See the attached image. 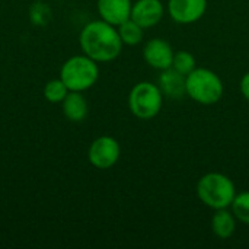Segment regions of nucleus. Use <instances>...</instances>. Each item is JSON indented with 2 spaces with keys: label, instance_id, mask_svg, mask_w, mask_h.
Listing matches in <instances>:
<instances>
[{
  "label": "nucleus",
  "instance_id": "2eb2a0df",
  "mask_svg": "<svg viewBox=\"0 0 249 249\" xmlns=\"http://www.w3.org/2000/svg\"><path fill=\"white\" fill-rule=\"evenodd\" d=\"M69 92L70 90L67 89V86L64 85V82L60 77L47 82L44 86V96L51 104H61Z\"/></svg>",
  "mask_w": 249,
  "mask_h": 249
},
{
  "label": "nucleus",
  "instance_id": "4468645a",
  "mask_svg": "<svg viewBox=\"0 0 249 249\" xmlns=\"http://www.w3.org/2000/svg\"><path fill=\"white\" fill-rule=\"evenodd\" d=\"M117 29H118L120 38H121L124 45L134 47V45H139L143 41L144 29L137 22H134L131 18L127 19L125 22H123L121 25H118Z\"/></svg>",
  "mask_w": 249,
  "mask_h": 249
},
{
  "label": "nucleus",
  "instance_id": "423d86ee",
  "mask_svg": "<svg viewBox=\"0 0 249 249\" xmlns=\"http://www.w3.org/2000/svg\"><path fill=\"white\" fill-rule=\"evenodd\" d=\"M121 156V146L117 139L111 136H101L95 139L88 149L89 163L101 171L111 169Z\"/></svg>",
  "mask_w": 249,
  "mask_h": 249
},
{
  "label": "nucleus",
  "instance_id": "9b49d317",
  "mask_svg": "<svg viewBox=\"0 0 249 249\" xmlns=\"http://www.w3.org/2000/svg\"><path fill=\"white\" fill-rule=\"evenodd\" d=\"M185 77L187 76H184L179 71L169 67L166 70H162L158 85H159L162 93L165 96H168L169 99H181L182 96L187 95Z\"/></svg>",
  "mask_w": 249,
  "mask_h": 249
},
{
  "label": "nucleus",
  "instance_id": "1a4fd4ad",
  "mask_svg": "<svg viewBox=\"0 0 249 249\" xmlns=\"http://www.w3.org/2000/svg\"><path fill=\"white\" fill-rule=\"evenodd\" d=\"M165 15V6L160 0H136L131 7V19L143 29L156 26Z\"/></svg>",
  "mask_w": 249,
  "mask_h": 249
},
{
  "label": "nucleus",
  "instance_id": "dca6fc26",
  "mask_svg": "<svg viewBox=\"0 0 249 249\" xmlns=\"http://www.w3.org/2000/svg\"><path fill=\"white\" fill-rule=\"evenodd\" d=\"M231 210L238 219V222L249 226V191L236 193L231 204Z\"/></svg>",
  "mask_w": 249,
  "mask_h": 249
},
{
  "label": "nucleus",
  "instance_id": "f257e3e1",
  "mask_svg": "<svg viewBox=\"0 0 249 249\" xmlns=\"http://www.w3.org/2000/svg\"><path fill=\"white\" fill-rule=\"evenodd\" d=\"M79 44L88 57L96 63H109L123 51V41L117 26L98 19L86 23L79 35Z\"/></svg>",
  "mask_w": 249,
  "mask_h": 249
},
{
  "label": "nucleus",
  "instance_id": "39448f33",
  "mask_svg": "<svg viewBox=\"0 0 249 249\" xmlns=\"http://www.w3.org/2000/svg\"><path fill=\"white\" fill-rule=\"evenodd\" d=\"M163 98L159 85L153 82H139L128 93V109L139 120H152L159 115L163 107Z\"/></svg>",
  "mask_w": 249,
  "mask_h": 249
},
{
  "label": "nucleus",
  "instance_id": "7ed1b4c3",
  "mask_svg": "<svg viewBox=\"0 0 249 249\" xmlns=\"http://www.w3.org/2000/svg\"><path fill=\"white\" fill-rule=\"evenodd\" d=\"M187 96L200 105H214L225 93V85L220 76L207 67H196L185 77Z\"/></svg>",
  "mask_w": 249,
  "mask_h": 249
},
{
  "label": "nucleus",
  "instance_id": "a211bd4d",
  "mask_svg": "<svg viewBox=\"0 0 249 249\" xmlns=\"http://www.w3.org/2000/svg\"><path fill=\"white\" fill-rule=\"evenodd\" d=\"M239 89H241V93L245 98V101L249 102V71H247L242 76V79L239 82Z\"/></svg>",
  "mask_w": 249,
  "mask_h": 249
},
{
  "label": "nucleus",
  "instance_id": "f03ea898",
  "mask_svg": "<svg viewBox=\"0 0 249 249\" xmlns=\"http://www.w3.org/2000/svg\"><path fill=\"white\" fill-rule=\"evenodd\" d=\"M198 200L212 210L231 209V204L236 196V187L233 181L222 172H207L203 175L196 187Z\"/></svg>",
  "mask_w": 249,
  "mask_h": 249
},
{
  "label": "nucleus",
  "instance_id": "f3484780",
  "mask_svg": "<svg viewBox=\"0 0 249 249\" xmlns=\"http://www.w3.org/2000/svg\"><path fill=\"white\" fill-rule=\"evenodd\" d=\"M196 67H197L196 57H194L191 53L182 50V51H177V53L174 54V60H172V69H174V70H177V71H179L181 74L187 76V74H190Z\"/></svg>",
  "mask_w": 249,
  "mask_h": 249
},
{
  "label": "nucleus",
  "instance_id": "20e7f679",
  "mask_svg": "<svg viewBox=\"0 0 249 249\" xmlns=\"http://www.w3.org/2000/svg\"><path fill=\"white\" fill-rule=\"evenodd\" d=\"M98 64L99 63L86 54L73 55L63 63L60 69V79L64 82L70 92L89 90L99 79Z\"/></svg>",
  "mask_w": 249,
  "mask_h": 249
},
{
  "label": "nucleus",
  "instance_id": "6e6552de",
  "mask_svg": "<svg viewBox=\"0 0 249 249\" xmlns=\"http://www.w3.org/2000/svg\"><path fill=\"white\" fill-rule=\"evenodd\" d=\"M174 48L163 38H152L143 47V58L155 70H166L172 67L174 60Z\"/></svg>",
  "mask_w": 249,
  "mask_h": 249
},
{
  "label": "nucleus",
  "instance_id": "9d476101",
  "mask_svg": "<svg viewBox=\"0 0 249 249\" xmlns=\"http://www.w3.org/2000/svg\"><path fill=\"white\" fill-rule=\"evenodd\" d=\"M131 0H96V10L102 20L118 26L131 16Z\"/></svg>",
  "mask_w": 249,
  "mask_h": 249
},
{
  "label": "nucleus",
  "instance_id": "ddd939ff",
  "mask_svg": "<svg viewBox=\"0 0 249 249\" xmlns=\"http://www.w3.org/2000/svg\"><path fill=\"white\" fill-rule=\"evenodd\" d=\"M238 226V219L229 209H219L214 210L212 217V231L219 239H229L235 235Z\"/></svg>",
  "mask_w": 249,
  "mask_h": 249
},
{
  "label": "nucleus",
  "instance_id": "f8f14e48",
  "mask_svg": "<svg viewBox=\"0 0 249 249\" xmlns=\"http://www.w3.org/2000/svg\"><path fill=\"white\" fill-rule=\"evenodd\" d=\"M63 115L71 123H82L89 112V105L83 92H69L61 102Z\"/></svg>",
  "mask_w": 249,
  "mask_h": 249
},
{
  "label": "nucleus",
  "instance_id": "0eeeda50",
  "mask_svg": "<svg viewBox=\"0 0 249 249\" xmlns=\"http://www.w3.org/2000/svg\"><path fill=\"white\" fill-rule=\"evenodd\" d=\"M207 10V0H168V15L178 25L198 22Z\"/></svg>",
  "mask_w": 249,
  "mask_h": 249
}]
</instances>
